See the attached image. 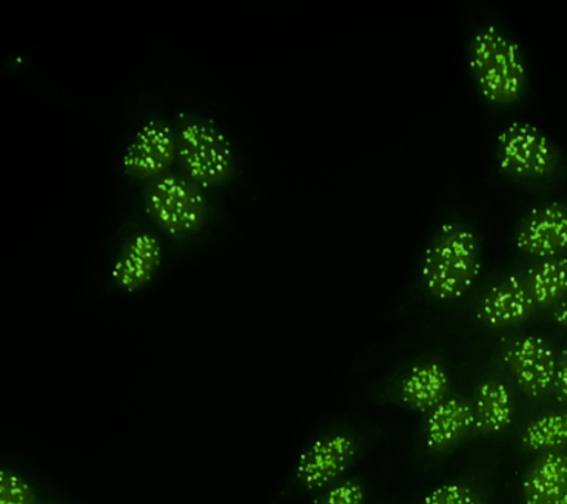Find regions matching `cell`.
Wrapping results in <instances>:
<instances>
[{"instance_id": "cell-1", "label": "cell", "mask_w": 567, "mask_h": 504, "mask_svg": "<svg viewBox=\"0 0 567 504\" xmlns=\"http://www.w3.org/2000/svg\"><path fill=\"white\" fill-rule=\"evenodd\" d=\"M175 130L182 174L204 192L225 187L234 179L237 169L234 147L215 121L184 110L176 114Z\"/></svg>"}, {"instance_id": "cell-2", "label": "cell", "mask_w": 567, "mask_h": 504, "mask_svg": "<svg viewBox=\"0 0 567 504\" xmlns=\"http://www.w3.org/2000/svg\"><path fill=\"white\" fill-rule=\"evenodd\" d=\"M482 271L476 234L458 220L442 224L425 249L421 278L425 289L441 300L460 298Z\"/></svg>"}, {"instance_id": "cell-3", "label": "cell", "mask_w": 567, "mask_h": 504, "mask_svg": "<svg viewBox=\"0 0 567 504\" xmlns=\"http://www.w3.org/2000/svg\"><path fill=\"white\" fill-rule=\"evenodd\" d=\"M468 63L487 101L508 104L523 94L527 69L522 48L496 24L476 30L470 41Z\"/></svg>"}, {"instance_id": "cell-4", "label": "cell", "mask_w": 567, "mask_h": 504, "mask_svg": "<svg viewBox=\"0 0 567 504\" xmlns=\"http://www.w3.org/2000/svg\"><path fill=\"white\" fill-rule=\"evenodd\" d=\"M145 212L164 234L182 240L207 224L206 192L182 172H168L146 184Z\"/></svg>"}, {"instance_id": "cell-5", "label": "cell", "mask_w": 567, "mask_h": 504, "mask_svg": "<svg viewBox=\"0 0 567 504\" xmlns=\"http://www.w3.org/2000/svg\"><path fill=\"white\" fill-rule=\"evenodd\" d=\"M177 163L175 123L153 116L146 119L124 148L123 174L137 183L150 184L173 171Z\"/></svg>"}, {"instance_id": "cell-6", "label": "cell", "mask_w": 567, "mask_h": 504, "mask_svg": "<svg viewBox=\"0 0 567 504\" xmlns=\"http://www.w3.org/2000/svg\"><path fill=\"white\" fill-rule=\"evenodd\" d=\"M496 161L507 174L543 178L556 166L557 150L534 123L513 121L496 136Z\"/></svg>"}, {"instance_id": "cell-7", "label": "cell", "mask_w": 567, "mask_h": 504, "mask_svg": "<svg viewBox=\"0 0 567 504\" xmlns=\"http://www.w3.org/2000/svg\"><path fill=\"white\" fill-rule=\"evenodd\" d=\"M357 453V442L344 432L318 438L306 446L295 467V477L305 490L318 491L339 480Z\"/></svg>"}, {"instance_id": "cell-8", "label": "cell", "mask_w": 567, "mask_h": 504, "mask_svg": "<svg viewBox=\"0 0 567 504\" xmlns=\"http://www.w3.org/2000/svg\"><path fill=\"white\" fill-rule=\"evenodd\" d=\"M504 362L527 397L540 398L551 391L557 357L547 340L539 336L514 340L504 351Z\"/></svg>"}, {"instance_id": "cell-9", "label": "cell", "mask_w": 567, "mask_h": 504, "mask_svg": "<svg viewBox=\"0 0 567 504\" xmlns=\"http://www.w3.org/2000/svg\"><path fill=\"white\" fill-rule=\"evenodd\" d=\"M163 255V243L154 233L146 229L132 233L115 255L111 280L128 294L140 290L157 276Z\"/></svg>"}, {"instance_id": "cell-10", "label": "cell", "mask_w": 567, "mask_h": 504, "mask_svg": "<svg viewBox=\"0 0 567 504\" xmlns=\"http://www.w3.org/2000/svg\"><path fill=\"white\" fill-rule=\"evenodd\" d=\"M516 246L539 259L560 256L567 250V202L534 207L517 229Z\"/></svg>"}, {"instance_id": "cell-11", "label": "cell", "mask_w": 567, "mask_h": 504, "mask_svg": "<svg viewBox=\"0 0 567 504\" xmlns=\"http://www.w3.org/2000/svg\"><path fill=\"white\" fill-rule=\"evenodd\" d=\"M535 309L536 305L526 285L525 274L516 272L504 277L483 295L477 317L483 325L504 329L520 325Z\"/></svg>"}, {"instance_id": "cell-12", "label": "cell", "mask_w": 567, "mask_h": 504, "mask_svg": "<svg viewBox=\"0 0 567 504\" xmlns=\"http://www.w3.org/2000/svg\"><path fill=\"white\" fill-rule=\"evenodd\" d=\"M474 428L473 405L461 398H447L425 420V444L430 450L450 449Z\"/></svg>"}, {"instance_id": "cell-13", "label": "cell", "mask_w": 567, "mask_h": 504, "mask_svg": "<svg viewBox=\"0 0 567 504\" xmlns=\"http://www.w3.org/2000/svg\"><path fill=\"white\" fill-rule=\"evenodd\" d=\"M450 376L437 362H421L402 379L399 393L410 409L430 413L447 400Z\"/></svg>"}, {"instance_id": "cell-14", "label": "cell", "mask_w": 567, "mask_h": 504, "mask_svg": "<svg viewBox=\"0 0 567 504\" xmlns=\"http://www.w3.org/2000/svg\"><path fill=\"white\" fill-rule=\"evenodd\" d=\"M567 482V454L548 451L535 460L523 481L526 504H554Z\"/></svg>"}, {"instance_id": "cell-15", "label": "cell", "mask_w": 567, "mask_h": 504, "mask_svg": "<svg viewBox=\"0 0 567 504\" xmlns=\"http://www.w3.org/2000/svg\"><path fill=\"white\" fill-rule=\"evenodd\" d=\"M474 429L492 435L505 431L514 418L513 397L509 389L498 380H485L477 388L473 402Z\"/></svg>"}, {"instance_id": "cell-16", "label": "cell", "mask_w": 567, "mask_h": 504, "mask_svg": "<svg viewBox=\"0 0 567 504\" xmlns=\"http://www.w3.org/2000/svg\"><path fill=\"white\" fill-rule=\"evenodd\" d=\"M523 274L536 308L557 307L567 298L566 256L540 259Z\"/></svg>"}, {"instance_id": "cell-17", "label": "cell", "mask_w": 567, "mask_h": 504, "mask_svg": "<svg viewBox=\"0 0 567 504\" xmlns=\"http://www.w3.org/2000/svg\"><path fill=\"white\" fill-rule=\"evenodd\" d=\"M523 445L535 453L561 451L567 446V413H547L527 423Z\"/></svg>"}, {"instance_id": "cell-18", "label": "cell", "mask_w": 567, "mask_h": 504, "mask_svg": "<svg viewBox=\"0 0 567 504\" xmlns=\"http://www.w3.org/2000/svg\"><path fill=\"white\" fill-rule=\"evenodd\" d=\"M38 491L22 473L3 467L0 472V504H40Z\"/></svg>"}, {"instance_id": "cell-19", "label": "cell", "mask_w": 567, "mask_h": 504, "mask_svg": "<svg viewBox=\"0 0 567 504\" xmlns=\"http://www.w3.org/2000/svg\"><path fill=\"white\" fill-rule=\"evenodd\" d=\"M423 504H481V500L468 485L443 484L430 491Z\"/></svg>"}, {"instance_id": "cell-20", "label": "cell", "mask_w": 567, "mask_h": 504, "mask_svg": "<svg viewBox=\"0 0 567 504\" xmlns=\"http://www.w3.org/2000/svg\"><path fill=\"white\" fill-rule=\"evenodd\" d=\"M365 503V488L357 480H346L331 486L327 493L315 502V504H363Z\"/></svg>"}, {"instance_id": "cell-21", "label": "cell", "mask_w": 567, "mask_h": 504, "mask_svg": "<svg viewBox=\"0 0 567 504\" xmlns=\"http://www.w3.org/2000/svg\"><path fill=\"white\" fill-rule=\"evenodd\" d=\"M553 391L557 401L567 404V347L557 358L556 378H554Z\"/></svg>"}, {"instance_id": "cell-22", "label": "cell", "mask_w": 567, "mask_h": 504, "mask_svg": "<svg viewBox=\"0 0 567 504\" xmlns=\"http://www.w3.org/2000/svg\"><path fill=\"white\" fill-rule=\"evenodd\" d=\"M553 320L556 321L558 326L567 327V298L563 299L557 307H554Z\"/></svg>"}, {"instance_id": "cell-23", "label": "cell", "mask_w": 567, "mask_h": 504, "mask_svg": "<svg viewBox=\"0 0 567 504\" xmlns=\"http://www.w3.org/2000/svg\"><path fill=\"white\" fill-rule=\"evenodd\" d=\"M554 504H567V482L566 485L563 486L561 493L558 494L556 503Z\"/></svg>"}, {"instance_id": "cell-24", "label": "cell", "mask_w": 567, "mask_h": 504, "mask_svg": "<svg viewBox=\"0 0 567 504\" xmlns=\"http://www.w3.org/2000/svg\"><path fill=\"white\" fill-rule=\"evenodd\" d=\"M40 504H53V503L43 502V500H42V502H40Z\"/></svg>"}]
</instances>
